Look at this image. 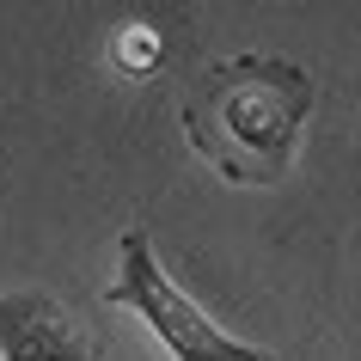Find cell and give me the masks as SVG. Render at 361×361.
<instances>
[{
    "label": "cell",
    "instance_id": "obj_1",
    "mask_svg": "<svg viewBox=\"0 0 361 361\" xmlns=\"http://www.w3.org/2000/svg\"><path fill=\"white\" fill-rule=\"evenodd\" d=\"M312 74L288 56H227L184 92V135L227 184H276L312 116Z\"/></svg>",
    "mask_w": 361,
    "mask_h": 361
},
{
    "label": "cell",
    "instance_id": "obj_2",
    "mask_svg": "<svg viewBox=\"0 0 361 361\" xmlns=\"http://www.w3.org/2000/svg\"><path fill=\"white\" fill-rule=\"evenodd\" d=\"M111 300L129 306L135 319L166 343L171 361H264V355H269V349H257V343L221 331V324H214L209 312L184 294V288L171 282L166 264H159V251H153V239H147L141 227H129L123 239H116Z\"/></svg>",
    "mask_w": 361,
    "mask_h": 361
},
{
    "label": "cell",
    "instance_id": "obj_3",
    "mask_svg": "<svg viewBox=\"0 0 361 361\" xmlns=\"http://www.w3.org/2000/svg\"><path fill=\"white\" fill-rule=\"evenodd\" d=\"M0 361H98L86 324L43 288L0 294Z\"/></svg>",
    "mask_w": 361,
    "mask_h": 361
},
{
    "label": "cell",
    "instance_id": "obj_4",
    "mask_svg": "<svg viewBox=\"0 0 361 361\" xmlns=\"http://www.w3.org/2000/svg\"><path fill=\"white\" fill-rule=\"evenodd\" d=\"M111 56L123 74H147L153 61H159V31H147V25H129V31H116Z\"/></svg>",
    "mask_w": 361,
    "mask_h": 361
},
{
    "label": "cell",
    "instance_id": "obj_5",
    "mask_svg": "<svg viewBox=\"0 0 361 361\" xmlns=\"http://www.w3.org/2000/svg\"><path fill=\"white\" fill-rule=\"evenodd\" d=\"M264 361H276V355H264Z\"/></svg>",
    "mask_w": 361,
    "mask_h": 361
}]
</instances>
